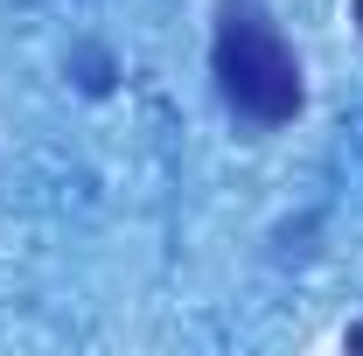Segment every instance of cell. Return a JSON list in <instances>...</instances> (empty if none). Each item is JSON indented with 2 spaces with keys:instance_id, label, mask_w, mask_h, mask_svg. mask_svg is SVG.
Instances as JSON below:
<instances>
[{
  "instance_id": "obj_1",
  "label": "cell",
  "mask_w": 363,
  "mask_h": 356,
  "mask_svg": "<svg viewBox=\"0 0 363 356\" xmlns=\"http://www.w3.org/2000/svg\"><path fill=\"white\" fill-rule=\"evenodd\" d=\"M210 70H217V98L259 133L286 126L301 112V98H308L301 91V56H294V43L279 35V21L259 0H224L217 7Z\"/></svg>"
},
{
  "instance_id": "obj_2",
  "label": "cell",
  "mask_w": 363,
  "mask_h": 356,
  "mask_svg": "<svg viewBox=\"0 0 363 356\" xmlns=\"http://www.w3.org/2000/svg\"><path fill=\"white\" fill-rule=\"evenodd\" d=\"M350 350H363V321H357V328H350Z\"/></svg>"
}]
</instances>
